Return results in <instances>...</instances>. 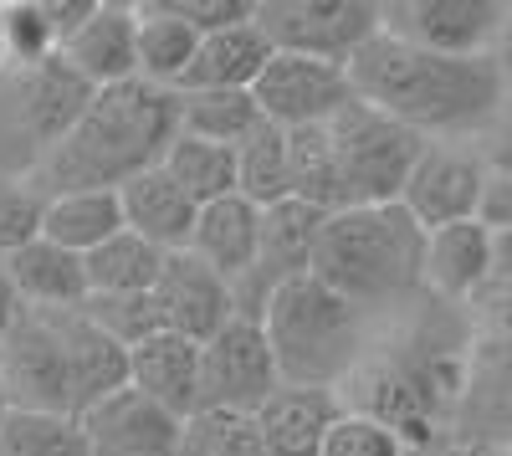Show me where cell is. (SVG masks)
Here are the masks:
<instances>
[{"label":"cell","mask_w":512,"mask_h":456,"mask_svg":"<svg viewBox=\"0 0 512 456\" xmlns=\"http://www.w3.org/2000/svg\"><path fill=\"white\" fill-rule=\"evenodd\" d=\"M482 154H487V164L492 170H512V93H507V103H502V113H497V123L482 134V144H477Z\"/></svg>","instance_id":"obj_40"},{"label":"cell","mask_w":512,"mask_h":456,"mask_svg":"<svg viewBox=\"0 0 512 456\" xmlns=\"http://www.w3.org/2000/svg\"><path fill=\"white\" fill-rule=\"evenodd\" d=\"M0 456H6V446H0Z\"/></svg>","instance_id":"obj_44"},{"label":"cell","mask_w":512,"mask_h":456,"mask_svg":"<svg viewBox=\"0 0 512 456\" xmlns=\"http://www.w3.org/2000/svg\"><path fill=\"white\" fill-rule=\"evenodd\" d=\"M180 134V93L139 77L98 93L93 108L77 118V129L31 170V180L47 195L123 190L128 180L159 170Z\"/></svg>","instance_id":"obj_2"},{"label":"cell","mask_w":512,"mask_h":456,"mask_svg":"<svg viewBox=\"0 0 512 456\" xmlns=\"http://www.w3.org/2000/svg\"><path fill=\"white\" fill-rule=\"evenodd\" d=\"M477 221H482L487 231H497V236H507V231H512V170H492V175H487V190H482V211H477Z\"/></svg>","instance_id":"obj_38"},{"label":"cell","mask_w":512,"mask_h":456,"mask_svg":"<svg viewBox=\"0 0 512 456\" xmlns=\"http://www.w3.org/2000/svg\"><path fill=\"white\" fill-rule=\"evenodd\" d=\"M323 456H410V441L374 416L344 410L338 426L328 431V441H323Z\"/></svg>","instance_id":"obj_36"},{"label":"cell","mask_w":512,"mask_h":456,"mask_svg":"<svg viewBox=\"0 0 512 456\" xmlns=\"http://www.w3.org/2000/svg\"><path fill=\"white\" fill-rule=\"evenodd\" d=\"M180 456H267L262 426L246 410H200L185 421V451Z\"/></svg>","instance_id":"obj_33"},{"label":"cell","mask_w":512,"mask_h":456,"mask_svg":"<svg viewBox=\"0 0 512 456\" xmlns=\"http://www.w3.org/2000/svg\"><path fill=\"white\" fill-rule=\"evenodd\" d=\"M272 57H277V47H272V36L262 31V21L226 26V31L200 41L195 67L180 82V93H251Z\"/></svg>","instance_id":"obj_19"},{"label":"cell","mask_w":512,"mask_h":456,"mask_svg":"<svg viewBox=\"0 0 512 456\" xmlns=\"http://www.w3.org/2000/svg\"><path fill=\"white\" fill-rule=\"evenodd\" d=\"M287 149H292V200H308L328 216L344 211V180H338V154H333L328 123L287 129Z\"/></svg>","instance_id":"obj_29"},{"label":"cell","mask_w":512,"mask_h":456,"mask_svg":"<svg viewBox=\"0 0 512 456\" xmlns=\"http://www.w3.org/2000/svg\"><path fill=\"white\" fill-rule=\"evenodd\" d=\"M338 416H344L338 390H292V385H282L262 410H256V426H262L267 456H323V441L338 426Z\"/></svg>","instance_id":"obj_20"},{"label":"cell","mask_w":512,"mask_h":456,"mask_svg":"<svg viewBox=\"0 0 512 456\" xmlns=\"http://www.w3.org/2000/svg\"><path fill=\"white\" fill-rule=\"evenodd\" d=\"M497 277V231L482 221L441 226L425 241V293L436 303H472Z\"/></svg>","instance_id":"obj_16"},{"label":"cell","mask_w":512,"mask_h":456,"mask_svg":"<svg viewBox=\"0 0 512 456\" xmlns=\"http://www.w3.org/2000/svg\"><path fill=\"white\" fill-rule=\"evenodd\" d=\"M0 375H6L11 410H52V416H77L72 364L57 339L52 318L41 308H26L11 334L0 339Z\"/></svg>","instance_id":"obj_8"},{"label":"cell","mask_w":512,"mask_h":456,"mask_svg":"<svg viewBox=\"0 0 512 456\" xmlns=\"http://www.w3.org/2000/svg\"><path fill=\"white\" fill-rule=\"evenodd\" d=\"M349 77L364 103H374L379 113H390L431 144L482 139L512 93L497 57H441L410 47L390 31H379L349 62Z\"/></svg>","instance_id":"obj_1"},{"label":"cell","mask_w":512,"mask_h":456,"mask_svg":"<svg viewBox=\"0 0 512 456\" xmlns=\"http://www.w3.org/2000/svg\"><path fill=\"white\" fill-rule=\"evenodd\" d=\"M262 123H267V113L251 93H180V129L195 139L241 149Z\"/></svg>","instance_id":"obj_28"},{"label":"cell","mask_w":512,"mask_h":456,"mask_svg":"<svg viewBox=\"0 0 512 456\" xmlns=\"http://www.w3.org/2000/svg\"><path fill=\"white\" fill-rule=\"evenodd\" d=\"M164 6L175 11L180 21H190L200 36H216V31H226V26L256 21L262 0H164Z\"/></svg>","instance_id":"obj_37"},{"label":"cell","mask_w":512,"mask_h":456,"mask_svg":"<svg viewBox=\"0 0 512 456\" xmlns=\"http://www.w3.org/2000/svg\"><path fill=\"white\" fill-rule=\"evenodd\" d=\"M82 426L98 456H180L185 451V421L169 416L164 405L123 385L118 395L82 410Z\"/></svg>","instance_id":"obj_14"},{"label":"cell","mask_w":512,"mask_h":456,"mask_svg":"<svg viewBox=\"0 0 512 456\" xmlns=\"http://www.w3.org/2000/svg\"><path fill=\"white\" fill-rule=\"evenodd\" d=\"M47 205H52V195L41 190L31 175H6L0 170V257L21 252V246H31L41 236V226H47Z\"/></svg>","instance_id":"obj_34"},{"label":"cell","mask_w":512,"mask_h":456,"mask_svg":"<svg viewBox=\"0 0 512 456\" xmlns=\"http://www.w3.org/2000/svg\"><path fill=\"white\" fill-rule=\"evenodd\" d=\"M236 170H241V195L267 205L292 200V149H287V129L262 123L241 149H236Z\"/></svg>","instance_id":"obj_31"},{"label":"cell","mask_w":512,"mask_h":456,"mask_svg":"<svg viewBox=\"0 0 512 456\" xmlns=\"http://www.w3.org/2000/svg\"><path fill=\"white\" fill-rule=\"evenodd\" d=\"M512 0H384V31L441 57H492Z\"/></svg>","instance_id":"obj_9"},{"label":"cell","mask_w":512,"mask_h":456,"mask_svg":"<svg viewBox=\"0 0 512 456\" xmlns=\"http://www.w3.org/2000/svg\"><path fill=\"white\" fill-rule=\"evenodd\" d=\"M41 313L52 318L57 339H62V349H67L72 390H77V416L128 385V349L108 334V328H103L88 308H41Z\"/></svg>","instance_id":"obj_17"},{"label":"cell","mask_w":512,"mask_h":456,"mask_svg":"<svg viewBox=\"0 0 512 456\" xmlns=\"http://www.w3.org/2000/svg\"><path fill=\"white\" fill-rule=\"evenodd\" d=\"M6 272L26 308H88L93 282H88V257L67 252V246L36 236L31 246L6 257Z\"/></svg>","instance_id":"obj_22"},{"label":"cell","mask_w":512,"mask_h":456,"mask_svg":"<svg viewBox=\"0 0 512 456\" xmlns=\"http://www.w3.org/2000/svg\"><path fill=\"white\" fill-rule=\"evenodd\" d=\"M62 62L77 77H88L98 93L139 82V6L103 0L98 16L62 47Z\"/></svg>","instance_id":"obj_18"},{"label":"cell","mask_w":512,"mask_h":456,"mask_svg":"<svg viewBox=\"0 0 512 456\" xmlns=\"http://www.w3.org/2000/svg\"><path fill=\"white\" fill-rule=\"evenodd\" d=\"M123 221L128 231H139L144 241H154L159 252H190V236L200 226V205L169 180V170L159 164V170L128 180L123 190Z\"/></svg>","instance_id":"obj_23"},{"label":"cell","mask_w":512,"mask_h":456,"mask_svg":"<svg viewBox=\"0 0 512 456\" xmlns=\"http://www.w3.org/2000/svg\"><path fill=\"white\" fill-rule=\"evenodd\" d=\"M0 446L6 456H98L82 416H52V410H6Z\"/></svg>","instance_id":"obj_30"},{"label":"cell","mask_w":512,"mask_h":456,"mask_svg":"<svg viewBox=\"0 0 512 456\" xmlns=\"http://www.w3.org/2000/svg\"><path fill=\"white\" fill-rule=\"evenodd\" d=\"M256 21L277 52L349 67L384 31V6L374 0H262Z\"/></svg>","instance_id":"obj_7"},{"label":"cell","mask_w":512,"mask_h":456,"mask_svg":"<svg viewBox=\"0 0 512 456\" xmlns=\"http://www.w3.org/2000/svg\"><path fill=\"white\" fill-rule=\"evenodd\" d=\"M282 390V369L262 318L236 313L205 344V410H246L256 416Z\"/></svg>","instance_id":"obj_10"},{"label":"cell","mask_w":512,"mask_h":456,"mask_svg":"<svg viewBox=\"0 0 512 456\" xmlns=\"http://www.w3.org/2000/svg\"><path fill=\"white\" fill-rule=\"evenodd\" d=\"M118 231H128L123 221V195L118 190H72V195H52L47 205V226L41 236L67 246V252L88 257L103 241H113Z\"/></svg>","instance_id":"obj_25"},{"label":"cell","mask_w":512,"mask_h":456,"mask_svg":"<svg viewBox=\"0 0 512 456\" xmlns=\"http://www.w3.org/2000/svg\"><path fill=\"white\" fill-rule=\"evenodd\" d=\"M251 98L262 103L267 123H277V129H313V123H333L359 93H354L349 67L277 52L267 62V72L256 77Z\"/></svg>","instance_id":"obj_11"},{"label":"cell","mask_w":512,"mask_h":456,"mask_svg":"<svg viewBox=\"0 0 512 456\" xmlns=\"http://www.w3.org/2000/svg\"><path fill=\"white\" fill-rule=\"evenodd\" d=\"M154 298L169 334H185L195 344H210L236 318V287L195 252H169Z\"/></svg>","instance_id":"obj_13"},{"label":"cell","mask_w":512,"mask_h":456,"mask_svg":"<svg viewBox=\"0 0 512 456\" xmlns=\"http://www.w3.org/2000/svg\"><path fill=\"white\" fill-rule=\"evenodd\" d=\"M262 328L272 339L282 385L292 390H344L364 354L374 349L369 313L354 308L344 293H333L313 272L277 287V298L262 313Z\"/></svg>","instance_id":"obj_4"},{"label":"cell","mask_w":512,"mask_h":456,"mask_svg":"<svg viewBox=\"0 0 512 456\" xmlns=\"http://www.w3.org/2000/svg\"><path fill=\"white\" fill-rule=\"evenodd\" d=\"M41 6H47V21H52V31H57V47H67V41L98 16L103 0H41Z\"/></svg>","instance_id":"obj_39"},{"label":"cell","mask_w":512,"mask_h":456,"mask_svg":"<svg viewBox=\"0 0 512 456\" xmlns=\"http://www.w3.org/2000/svg\"><path fill=\"white\" fill-rule=\"evenodd\" d=\"M26 313V303H21V293H16V282H11V272H6V257H0V339L11 334V323Z\"/></svg>","instance_id":"obj_41"},{"label":"cell","mask_w":512,"mask_h":456,"mask_svg":"<svg viewBox=\"0 0 512 456\" xmlns=\"http://www.w3.org/2000/svg\"><path fill=\"white\" fill-rule=\"evenodd\" d=\"M11 410V395H6V375H0V416Z\"/></svg>","instance_id":"obj_43"},{"label":"cell","mask_w":512,"mask_h":456,"mask_svg":"<svg viewBox=\"0 0 512 456\" xmlns=\"http://www.w3.org/2000/svg\"><path fill=\"white\" fill-rule=\"evenodd\" d=\"M88 313L108 328V334L123 344V349H139L144 339L154 334H169L164 328V313H159V298L154 293H118V298H88Z\"/></svg>","instance_id":"obj_35"},{"label":"cell","mask_w":512,"mask_h":456,"mask_svg":"<svg viewBox=\"0 0 512 456\" xmlns=\"http://www.w3.org/2000/svg\"><path fill=\"white\" fill-rule=\"evenodd\" d=\"M62 57L41 0H0V72H31Z\"/></svg>","instance_id":"obj_32"},{"label":"cell","mask_w":512,"mask_h":456,"mask_svg":"<svg viewBox=\"0 0 512 456\" xmlns=\"http://www.w3.org/2000/svg\"><path fill=\"white\" fill-rule=\"evenodd\" d=\"M487 175H492V164H487L482 149H472V144H425L400 205L425 231H441V226H456V221H477Z\"/></svg>","instance_id":"obj_12"},{"label":"cell","mask_w":512,"mask_h":456,"mask_svg":"<svg viewBox=\"0 0 512 456\" xmlns=\"http://www.w3.org/2000/svg\"><path fill=\"white\" fill-rule=\"evenodd\" d=\"M497 67L507 72V82H512V6H507V26H502V36H497Z\"/></svg>","instance_id":"obj_42"},{"label":"cell","mask_w":512,"mask_h":456,"mask_svg":"<svg viewBox=\"0 0 512 456\" xmlns=\"http://www.w3.org/2000/svg\"><path fill=\"white\" fill-rule=\"evenodd\" d=\"M262 205L246 200V195H226L216 205H205L200 211V226L190 236V252L200 262H210L231 287L256 267V257H262Z\"/></svg>","instance_id":"obj_21"},{"label":"cell","mask_w":512,"mask_h":456,"mask_svg":"<svg viewBox=\"0 0 512 456\" xmlns=\"http://www.w3.org/2000/svg\"><path fill=\"white\" fill-rule=\"evenodd\" d=\"M98 88L77 77L62 57L31 72H0V144L11 149L6 175H31L93 108Z\"/></svg>","instance_id":"obj_5"},{"label":"cell","mask_w":512,"mask_h":456,"mask_svg":"<svg viewBox=\"0 0 512 456\" xmlns=\"http://www.w3.org/2000/svg\"><path fill=\"white\" fill-rule=\"evenodd\" d=\"M200 41L205 36L190 21H180L164 0H139V77L144 82L180 93V82L195 67Z\"/></svg>","instance_id":"obj_24"},{"label":"cell","mask_w":512,"mask_h":456,"mask_svg":"<svg viewBox=\"0 0 512 456\" xmlns=\"http://www.w3.org/2000/svg\"><path fill=\"white\" fill-rule=\"evenodd\" d=\"M164 170L175 180L200 211L216 205L226 195H241V170H236V149L226 144H210V139H195V134H180L164 154Z\"/></svg>","instance_id":"obj_27"},{"label":"cell","mask_w":512,"mask_h":456,"mask_svg":"<svg viewBox=\"0 0 512 456\" xmlns=\"http://www.w3.org/2000/svg\"><path fill=\"white\" fill-rule=\"evenodd\" d=\"M128 385L164 405L169 416H200L205 410V344L185 334H154L128 349Z\"/></svg>","instance_id":"obj_15"},{"label":"cell","mask_w":512,"mask_h":456,"mask_svg":"<svg viewBox=\"0 0 512 456\" xmlns=\"http://www.w3.org/2000/svg\"><path fill=\"white\" fill-rule=\"evenodd\" d=\"M425 241L431 231L405 205H349L323 221L313 277L374 318L425 293Z\"/></svg>","instance_id":"obj_3"},{"label":"cell","mask_w":512,"mask_h":456,"mask_svg":"<svg viewBox=\"0 0 512 456\" xmlns=\"http://www.w3.org/2000/svg\"><path fill=\"white\" fill-rule=\"evenodd\" d=\"M328 134L338 154V180H344V211L349 205H400L425 144H431L364 98L338 113Z\"/></svg>","instance_id":"obj_6"},{"label":"cell","mask_w":512,"mask_h":456,"mask_svg":"<svg viewBox=\"0 0 512 456\" xmlns=\"http://www.w3.org/2000/svg\"><path fill=\"white\" fill-rule=\"evenodd\" d=\"M164 262H169V252H159L154 241H144L139 231H118L113 241H103V246H98V252H88V282H93V298L154 293Z\"/></svg>","instance_id":"obj_26"}]
</instances>
